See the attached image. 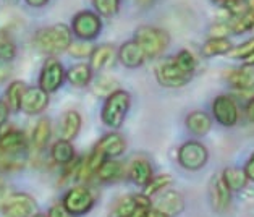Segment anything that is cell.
<instances>
[{"label":"cell","instance_id":"obj_1","mask_svg":"<svg viewBox=\"0 0 254 217\" xmlns=\"http://www.w3.org/2000/svg\"><path fill=\"white\" fill-rule=\"evenodd\" d=\"M34 46L47 55L65 52L71 46V28H68L66 24H54L39 29L34 36Z\"/></svg>","mask_w":254,"mask_h":217},{"label":"cell","instance_id":"obj_2","mask_svg":"<svg viewBox=\"0 0 254 217\" xmlns=\"http://www.w3.org/2000/svg\"><path fill=\"white\" fill-rule=\"evenodd\" d=\"M129 104H131V97L127 91L119 89L112 92L102 107V122L110 128H120L129 109Z\"/></svg>","mask_w":254,"mask_h":217},{"label":"cell","instance_id":"obj_3","mask_svg":"<svg viewBox=\"0 0 254 217\" xmlns=\"http://www.w3.org/2000/svg\"><path fill=\"white\" fill-rule=\"evenodd\" d=\"M134 41L141 46V49L144 51L147 59L157 57L162 54L167 46H169V34L164 29L151 28V26H141L138 28L134 34Z\"/></svg>","mask_w":254,"mask_h":217},{"label":"cell","instance_id":"obj_4","mask_svg":"<svg viewBox=\"0 0 254 217\" xmlns=\"http://www.w3.org/2000/svg\"><path fill=\"white\" fill-rule=\"evenodd\" d=\"M102 21L97 13L91 10H83L73 16L71 33L81 41H92L101 34Z\"/></svg>","mask_w":254,"mask_h":217},{"label":"cell","instance_id":"obj_5","mask_svg":"<svg viewBox=\"0 0 254 217\" xmlns=\"http://www.w3.org/2000/svg\"><path fill=\"white\" fill-rule=\"evenodd\" d=\"M207 159L209 152L199 141H188L178 149V162L187 170H199L207 164Z\"/></svg>","mask_w":254,"mask_h":217},{"label":"cell","instance_id":"obj_6","mask_svg":"<svg viewBox=\"0 0 254 217\" xmlns=\"http://www.w3.org/2000/svg\"><path fill=\"white\" fill-rule=\"evenodd\" d=\"M5 217H33L38 214V204L26 193L10 195L2 204Z\"/></svg>","mask_w":254,"mask_h":217},{"label":"cell","instance_id":"obj_7","mask_svg":"<svg viewBox=\"0 0 254 217\" xmlns=\"http://www.w3.org/2000/svg\"><path fill=\"white\" fill-rule=\"evenodd\" d=\"M191 76L193 75L185 72L175 62V59L170 62H165V64L160 65L156 72L157 81L162 86H165V88H182V86H185L190 81Z\"/></svg>","mask_w":254,"mask_h":217},{"label":"cell","instance_id":"obj_8","mask_svg":"<svg viewBox=\"0 0 254 217\" xmlns=\"http://www.w3.org/2000/svg\"><path fill=\"white\" fill-rule=\"evenodd\" d=\"M62 204L71 216H83L94 206V196L86 187H75L64 196Z\"/></svg>","mask_w":254,"mask_h":217},{"label":"cell","instance_id":"obj_9","mask_svg":"<svg viewBox=\"0 0 254 217\" xmlns=\"http://www.w3.org/2000/svg\"><path fill=\"white\" fill-rule=\"evenodd\" d=\"M65 78V70L64 65L60 64L57 59H47V62L42 67L41 76H39V88H42L46 92H55L57 91L62 83H64Z\"/></svg>","mask_w":254,"mask_h":217},{"label":"cell","instance_id":"obj_10","mask_svg":"<svg viewBox=\"0 0 254 217\" xmlns=\"http://www.w3.org/2000/svg\"><path fill=\"white\" fill-rule=\"evenodd\" d=\"M212 114L214 119L224 127H233L238 122V105L230 96H219L215 97L212 104Z\"/></svg>","mask_w":254,"mask_h":217},{"label":"cell","instance_id":"obj_11","mask_svg":"<svg viewBox=\"0 0 254 217\" xmlns=\"http://www.w3.org/2000/svg\"><path fill=\"white\" fill-rule=\"evenodd\" d=\"M26 151V138L18 130H8L0 135V152L5 157L18 159Z\"/></svg>","mask_w":254,"mask_h":217},{"label":"cell","instance_id":"obj_12","mask_svg":"<svg viewBox=\"0 0 254 217\" xmlns=\"http://www.w3.org/2000/svg\"><path fill=\"white\" fill-rule=\"evenodd\" d=\"M49 105V92L42 88H26L21 99V110L28 115H38L44 112Z\"/></svg>","mask_w":254,"mask_h":217},{"label":"cell","instance_id":"obj_13","mask_svg":"<svg viewBox=\"0 0 254 217\" xmlns=\"http://www.w3.org/2000/svg\"><path fill=\"white\" fill-rule=\"evenodd\" d=\"M183 208H185L183 196L180 195L178 191H173V190L160 193L156 201V209L167 216H170V217L180 214L183 211Z\"/></svg>","mask_w":254,"mask_h":217},{"label":"cell","instance_id":"obj_14","mask_svg":"<svg viewBox=\"0 0 254 217\" xmlns=\"http://www.w3.org/2000/svg\"><path fill=\"white\" fill-rule=\"evenodd\" d=\"M146 54L136 41H127L119 51V60L128 68L141 67L146 60Z\"/></svg>","mask_w":254,"mask_h":217},{"label":"cell","instance_id":"obj_15","mask_svg":"<svg viewBox=\"0 0 254 217\" xmlns=\"http://www.w3.org/2000/svg\"><path fill=\"white\" fill-rule=\"evenodd\" d=\"M232 198V190L227 187L225 180L220 177H215L210 185V200H212V206L217 211H224L228 208Z\"/></svg>","mask_w":254,"mask_h":217},{"label":"cell","instance_id":"obj_16","mask_svg":"<svg viewBox=\"0 0 254 217\" xmlns=\"http://www.w3.org/2000/svg\"><path fill=\"white\" fill-rule=\"evenodd\" d=\"M228 83H230L235 89L243 92H253L254 91V68L246 65L243 68L232 72L228 75Z\"/></svg>","mask_w":254,"mask_h":217},{"label":"cell","instance_id":"obj_17","mask_svg":"<svg viewBox=\"0 0 254 217\" xmlns=\"http://www.w3.org/2000/svg\"><path fill=\"white\" fill-rule=\"evenodd\" d=\"M119 57L112 44H102L94 49L91 54V68L92 70H104L110 65H114L115 59Z\"/></svg>","mask_w":254,"mask_h":217},{"label":"cell","instance_id":"obj_18","mask_svg":"<svg viewBox=\"0 0 254 217\" xmlns=\"http://www.w3.org/2000/svg\"><path fill=\"white\" fill-rule=\"evenodd\" d=\"M79 128H81V115H79L76 110H68V112H65L60 122L62 140L71 141L73 138H76V135L79 133Z\"/></svg>","mask_w":254,"mask_h":217},{"label":"cell","instance_id":"obj_19","mask_svg":"<svg viewBox=\"0 0 254 217\" xmlns=\"http://www.w3.org/2000/svg\"><path fill=\"white\" fill-rule=\"evenodd\" d=\"M210 127H212V120H210L209 114L202 112V110H194L187 117V128L193 135L204 136L210 130Z\"/></svg>","mask_w":254,"mask_h":217},{"label":"cell","instance_id":"obj_20","mask_svg":"<svg viewBox=\"0 0 254 217\" xmlns=\"http://www.w3.org/2000/svg\"><path fill=\"white\" fill-rule=\"evenodd\" d=\"M91 78H92V68L91 65L86 64L73 65L66 73L68 83L75 86V88H84V86H88L91 83Z\"/></svg>","mask_w":254,"mask_h":217},{"label":"cell","instance_id":"obj_21","mask_svg":"<svg viewBox=\"0 0 254 217\" xmlns=\"http://www.w3.org/2000/svg\"><path fill=\"white\" fill-rule=\"evenodd\" d=\"M129 177H131V180L136 185H139V187H146L152 178L151 164L147 162L146 159L134 160L133 165H131V170H129Z\"/></svg>","mask_w":254,"mask_h":217},{"label":"cell","instance_id":"obj_22","mask_svg":"<svg viewBox=\"0 0 254 217\" xmlns=\"http://www.w3.org/2000/svg\"><path fill=\"white\" fill-rule=\"evenodd\" d=\"M51 156L57 164H71L75 159V149H73L71 143L68 140H59L52 146Z\"/></svg>","mask_w":254,"mask_h":217},{"label":"cell","instance_id":"obj_23","mask_svg":"<svg viewBox=\"0 0 254 217\" xmlns=\"http://www.w3.org/2000/svg\"><path fill=\"white\" fill-rule=\"evenodd\" d=\"M96 175L101 182H114V180L123 177V165L117 160H104L97 169Z\"/></svg>","mask_w":254,"mask_h":217},{"label":"cell","instance_id":"obj_24","mask_svg":"<svg viewBox=\"0 0 254 217\" xmlns=\"http://www.w3.org/2000/svg\"><path fill=\"white\" fill-rule=\"evenodd\" d=\"M222 178L225 180L227 187L232 191H238L241 188H245L248 183L245 169H238V167H228V169H225L224 173H222Z\"/></svg>","mask_w":254,"mask_h":217},{"label":"cell","instance_id":"obj_25","mask_svg":"<svg viewBox=\"0 0 254 217\" xmlns=\"http://www.w3.org/2000/svg\"><path fill=\"white\" fill-rule=\"evenodd\" d=\"M136 209H138L136 196H122L112 206L110 217H131L136 213Z\"/></svg>","mask_w":254,"mask_h":217},{"label":"cell","instance_id":"obj_26","mask_svg":"<svg viewBox=\"0 0 254 217\" xmlns=\"http://www.w3.org/2000/svg\"><path fill=\"white\" fill-rule=\"evenodd\" d=\"M232 42L227 38H210L206 41V44L202 47L204 57H215V55H224L232 51Z\"/></svg>","mask_w":254,"mask_h":217},{"label":"cell","instance_id":"obj_27","mask_svg":"<svg viewBox=\"0 0 254 217\" xmlns=\"http://www.w3.org/2000/svg\"><path fill=\"white\" fill-rule=\"evenodd\" d=\"M49 140H51V122H49V119H41L34 127L33 145L36 149H44Z\"/></svg>","mask_w":254,"mask_h":217},{"label":"cell","instance_id":"obj_28","mask_svg":"<svg viewBox=\"0 0 254 217\" xmlns=\"http://www.w3.org/2000/svg\"><path fill=\"white\" fill-rule=\"evenodd\" d=\"M24 91H26V84L23 81H13L7 89V105L11 110L21 109V99Z\"/></svg>","mask_w":254,"mask_h":217},{"label":"cell","instance_id":"obj_29","mask_svg":"<svg viewBox=\"0 0 254 217\" xmlns=\"http://www.w3.org/2000/svg\"><path fill=\"white\" fill-rule=\"evenodd\" d=\"M16 57V46L7 31H0V60L11 62Z\"/></svg>","mask_w":254,"mask_h":217},{"label":"cell","instance_id":"obj_30","mask_svg":"<svg viewBox=\"0 0 254 217\" xmlns=\"http://www.w3.org/2000/svg\"><path fill=\"white\" fill-rule=\"evenodd\" d=\"M92 91L99 96H110L112 92L119 91V84L112 76H99L94 83H92Z\"/></svg>","mask_w":254,"mask_h":217},{"label":"cell","instance_id":"obj_31","mask_svg":"<svg viewBox=\"0 0 254 217\" xmlns=\"http://www.w3.org/2000/svg\"><path fill=\"white\" fill-rule=\"evenodd\" d=\"M92 5L102 16H114L120 10V0H92Z\"/></svg>","mask_w":254,"mask_h":217},{"label":"cell","instance_id":"obj_32","mask_svg":"<svg viewBox=\"0 0 254 217\" xmlns=\"http://www.w3.org/2000/svg\"><path fill=\"white\" fill-rule=\"evenodd\" d=\"M170 183H172V177L165 175V173H160V175H157V177H152L151 182L144 187V195L146 196L156 195V193H159L160 190H164L165 187H169Z\"/></svg>","mask_w":254,"mask_h":217},{"label":"cell","instance_id":"obj_33","mask_svg":"<svg viewBox=\"0 0 254 217\" xmlns=\"http://www.w3.org/2000/svg\"><path fill=\"white\" fill-rule=\"evenodd\" d=\"M175 62L183 68L185 72H188L193 75L194 73V68H196V60L193 57V54H191L190 51H180L177 54V57H175Z\"/></svg>","mask_w":254,"mask_h":217},{"label":"cell","instance_id":"obj_34","mask_svg":"<svg viewBox=\"0 0 254 217\" xmlns=\"http://www.w3.org/2000/svg\"><path fill=\"white\" fill-rule=\"evenodd\" d=\"M68 51H70L73 57L81 59V57H91V54L94 52V47L88 44V42H71Z\"/></svg>","mask_w":254,"mask_h":217},{"label":"cell","instance_id":"obj_35","mask_svg":"<svg viewBox=\"0 0 254 217\" xmlns=\"http://www.w3.org/2000/svg\"><path fill=\"white\" fill-rule=\"evenodd\" d=\"M253 52H254V38L243 42V44L238 47L232 49L228 54H230L233 59H246V57H250Z\"/></svg>","mask_w":254,"mask_h":217},{"label":"cell","instance_id":"obj_36","mask_svg":"<svg viewBox=\"0 0 254 217\" xmlns=\"http://www.w3.org/2000/svg\"><path fill=\"white\" fill-rule=\"evenodd\" d=\"M49 217H73V216L65 209L64 204H55V206L49 209Z\"/></svg>","mask_w":254,"mask_h":217},{"label":"cell","instance_id":"obj_37","mask_svg":"<svg viewBox=\"0 0 254 217\" xmlns=\"http://www.w3.org/2000/svg\"><path fill=\"white\" fill-rule=\"evenodd\" d=\"M10 75H11V68L8 65V62H2V60H0V83L7 81Z\"/></svg>","mask_w":254,"mask_h":217},{"label":"cell","instance_id":"obj_38","mask_svg":"<svg viewBox=\"0 0 254 217\" xmlns=\"http://www.w3.org/2000/svg\"><path fill=\"white\" fill-rule=\"evenodd\" d=\"M245 173H246L248 180H253L254 182V152L251 154V157L248 159V162L245 165Z\"/></svg>","mask_w":254,"mask_h":217},{"label":"cell","instance_id":"obj_39","mask_svg":"<svg viewBox=\"0 0 254 217\" xmlns=\"http://www.w3.org/2000/svg\"><path fill=\"white\" fill-rule=\"evenodd\" d=\"M7 119H8V105L3 101H0V127L7 122Z\"/></svg>","mask_w":254,"mask_h":217},{"label":"cell","instance_id":"obj_40","mask_svg":"<svg viewBox=\"0 0 254 217\" xmlns=\"http://www.w3.org/2000/svg\"><path fill=\"white\" fill-rule=\"evenodd\" d=\"M246 119L251 123H254V97L246 105Z\"/></svg>","mask_w":254,"mask_h":217},{"label":"cell","instance_id":"obj_41","mask_svg":"<svg viewBox=\"0 0 254 217\" xmlns=\"http://www.w3.org/2000/svg\"><path fill=\"white\" fill-rule=\"evenodd\" d=\"M28 5H31V7H36V8H41V7H46V5L49 3V0H24Z\"/></svg>","mask_w":254,"mask_h":217},{"label":"cell","instance_id":"obj_42","mask_svg":"<svg viewBox=\"0 0 254 217\" xmlns=\"http://www.w3.org/2000/svg\"><path fill=\"white\" fill-rule=\"evenodd\" d=\"M149 217H170V216H167L164 213H160V211L154 209V211H149Z\"/></svg>","mask_w":254,"mask_h":217},{"label":"cell","instance_id":"obj_43","mask_svg":"<svg viewBox=\"0 0 254 217\" xmlns=\"http://www.w3.org/2000/svg\"><path fill=\"white\" fill-rule=\"evenodd\" d=\"M245 64H246V65H250V67L254 65V52L250 55V57H246V59H245Z\"/></svg>","mask_w":254,"mask_h":217},{"label":"cell","instance_id":"obj_44","mask_svg":"<svg viewBox=\"0 0 254 217\" xmlns=\"http://www.w3.org/2000/svg\"><path fill=\"white\" fill-rule=\"evenodd\" d=\"M139 2H141L142 5H146V3H151V2H152V0H139Z\"/></svg>","mask_w":254,"mask_h":217},{"label":"cell","instance_id":"obj_45","mask_svg":"<svg viewBox=\"0 0 254 217\" xmlns=\"http://www.w3.org/2000/svg\"><path fill=\"white\" fill-rule=\"evenodd\" d=\"M33 217H49V216H44V214H34Z\"/></svg>","mask_w":254,"mask_h":217},{"label":"cell","instance_id":"obj_46","mask_svg":"<svg viewBox=\"0 0 254 217\" xmlns=\"http://www.w3.org/2000/svg\"><path fill=\"white\" fill-rule=\"evenodd\" d=\"M222 2H224V3L227 5V3H230V2H233V0H222Z\"/></svg>","mask_w":254,"mask_h":217},{"label":"cell","instance_id":"obj_47","mask_svg":"<svg viewBox=\"0 0 254 217\" xmlns=\"http://www.w3.org/2000/svg\"><path fill=\"white\" fill-rule=\"evenodd\" d=\"M0 193H2V185H0Z\"/></svg>","mask_w":254,"mask_h":217},{"label":"cell","instance_id":"obj_48","mask_svg":"<svg viewBox=\"0 0 254 217\" xmlns=\"http://www.w3.org/2000/svg\"><path fill=\"white\" fill-rule=\"evenodd\" d=\"M8 2H15V0H8Z\"/></svg>","mask_w":254,"mask_h":217}]
</instances>
